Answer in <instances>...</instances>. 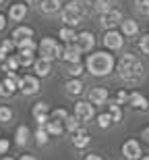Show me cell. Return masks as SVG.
I'll return each mask as SVG.
<instances>
[{"mask_svg":"<svg viewBox=\"0 0 149 160\" xmlns=\"http://www.w3.org/2000/svg\"><path fill=\"white\" fill-rule=\"evenodd\" d=\"M118 75L124 81L135 83L143 77V65L135 54H122V58L118 62Z\"/></svg>","mask_w":149,"mask_h":160,"instance_id":"obj_1","label":"cell"},{"mask_svg":"<svg viewBox=\"0 0 149 160\" xmlns=\"http://www.w3.org/2000/svg\"><path fill=\"white\" fill-rule=\"evenodd\" d=\"M114 69V56L108 52H95L89 54L87 58V71L95 77H104Z\"/></svg>","mask_w":149,"mask_h":160,"instance_id":"obj_2","label":"cell"},{"mask_svg":"<svg viewBox=\"0 0 149 160\" xmlns=\"http://www.w3.org/2000/svg\"><path fill=\"white\" fill-rule=\"evenodd\" d=\"M85 15H87V6H83V2L72 0V2H68V4L64 6V11H62V21H64L68 27H72V25L81 23Z\"/></svg>","mask_w":149,"mask_h":160,"instance_id":"obj_3","label":"cell"},{"mask_svg":"<svg viewBox=\"0 0 149 160\" xmlns=\"http://www.w3.org/2000/svg\"><path fill=\"white\" fill-rule=\"evenodd\" d=\"M40 52H42V58H48V60L62 56V50H60L58 42L52 40V38H44L40 42Z\"/></svg>","mask_w":149,"mask_h":160,"instance_id":"obj_4","label":"cell"},{"mask_svg":"<svg viewBox=\"0 0 149 160\" xmlns=\"http://www.w3.org/2000/svg\"><path fill=\"white\" fill-rule=\"evenodd\" d=\"M19 89H21L25 96L37 94V92H40V81H37V77H33V75H25V77L19 79Z\"/></svg>","mask_w":149,"mask_h":160,"instance_id":"obj_5","label":"cell"},{"mask_svg":"<svg viewBox=\"0 0 149 160\" xmlns=\"http://www.w3.org/2000/svg\"><path fill=\"white\" fill-rule=\"evenodd\" d=\"M19 89V77L15 71H8V77L4 81H0V96H12Z\"/></svg>","mask_w":149,"mask_h":160,"instance_id":"obj_6","label":"cell"},{"mask_svg":"<svg viewBox=\"0 0 149 160\" xmlns=\"http://www.w3.org/2000/svg\"><path fill=\"white\" fill-rule=\"evenodd\" d=\"M104 44H106L110 50H120V48L124 46V38H122V33L110 29L106 36H104Z\"/></svg>","mask_w":149,"mask_h":160,"instance_id":"obj_7","label":"cell"},{"mask_svg":"<svg viewBox=\"0 0 149 160\" xmlns=\"http://www.w3.org/2000/svg\"><path fill=\"white\" fill-rule=\"evenodd\" d=\"M81 48H79V44H75V42H71V44H66V48L62 50V58L66 60V62H81Z\"/></svg>","mask_w":149,"mask_h":160,"instance_id":"obj_8","label":"cell"},{"mask_svg":"<svg viewBox=\"0 0 149 160\" xmlns=\"http://www.w3.org/2000/svg\"><path fill=\"white\" fill-rule=\"evenodd\" d=\"M75 117L79 121H91L93 119V104H89V102H77L75 104Z\"/></svg>","mask_w":149,"mask_h":160,"instance_id":"obj_9","label":"cell"},{"mask_svg":"<svg viewBox=\"0 0 149 160\" xmlns=\"http://www.w3.org/2000/svg\"><path fill=\"white\" fill-rule=\"evenodd\" d=\"M122 21V12L120 11H108V12H101V25L106 27V29H112L116 25Z\"/></svg>","mask_w":149,"mask_h":160,"instance_id":"obj_10","label":"cell"},{"mask_svg":"<svg viewBox=\"0 0 149 160\" xmlns=\"http://www.w3.org/2000/svg\"><path fill=\"white\" fill-rule=\"evenodd\" d=\"M122 156H124V158H128V160L141 158V146H139V142H135V139L124 142V146H122Z\"/></svg>","mask_w":149,"mask_h":160,"instance_id":"obj_11","label":"cell"},{"mask_svg":"<svg viewBox=\"0 0 149 160\" xmlns=\"http://www.w3.org/2000/svg\"><path fill=\"white\" fill-rule=\"evenodd\" d=\"M77 44H79V48H81L83 52H89L91 48H93V44H95V38H93L91 31H83V33L77 36Z\"/></svg>","mask_w":149,"mask_h":160,"instance_id":"obj_12","label":"cell"},{"mask_svg":"<svg viewBox=\"0 0 149 160\" xmlns=\"http://www.w3.org/2000/svg\"><path fill=\"white\" fill-rule=\"evenodd\" d=\"M33 117H35V121H37L40 127H46V123H48V104H46V102L35 104V108H33Z\"/></svg>","mask_w":149,"mask_h":160,"instance_id":"obj_13","label":"cell"},{"mask_svg":"<svg viewBox=\"0 0 149 160\" xmlns=\"http://www.w3.org/2000/svg\"><path fill=\"white\" fill-rule=\"evenodd\" d=\"M89 102L91 104H106L108 102V89L106 88H93L89 92Z\"/></svg>","mask_w":149,"mask_h":160,"instance_id":"obj_14","label":"cell"},{"mask_svg":"<svg viewBox=\"0 0 149 160\" xmlns=\"http://www.w3.org/2000/svg\"><path fill=\"white\" fill-rule=\"evenodd\" d=\"M128 102H131L133 108H139V110H147L149 108V102L145 100V96L139 94V92H133V94L128 96Z\"/></svg>","mask_w":149,"mask_h":160,"instance_id":"obj_15","label":"cell"},{"mask_svg":"<svg viewBox=\"0 0 149 160\" xmlns=\"http://www.w3.org/2000/svg\"><path fill=\"white\" fill-rule=\"evenodd\" d=\"M11 38H12V42L17 44V42H21V40L33 38V29H31V27H25V25H21V27H17V29L11 33Z\"/></svg>","mask_w":149,"mask_h":160,"instance_id":"obj_16","label":"cell"},{"mask_svg":"<svg viewBox=\"0 0 149 160\" xmlns=\"http://www.w3.org/2000/svg\"><path fill=\"white\" fill-rule=\"evenodd\" d=\"M25 15H27V6L25 4H12L11 8H8V17H11L12 21H23Z\"/></svg>","mask_w":149,"mask_h":160,"instance_id":"obj_17","label":"cell"},{"mask_svg":"<svg viewBox=\"0 0 149 160\" xmlns=\"http://www.w3.org/2000/svg\"><path fill=\"white\" fill-rule=\"evenodd\" d=\"M33 67H35V73L40 75V77H46V75H50V69H52V65H50L48 58H37L35 62H33Z\"/></svg>","mask_w":149,"mask_h":160,"instance_id":"obj_18","label":"cell"},{"mask_svg":"<svg viewBox=\"0 0 149 160\" xmlns=\"http://www.w3.org/2000/svg\"><path fill=\"white\" fill-rule=\"evenodd\" d=\"M72 143H75V148H85L89 143V133L83 129H77L75 131V137H72Z\"/></svg>","mask_w":149,"mask_h":160,"instance_id":"obj_19","label":"cell"},{"mask_svg":"<svg viewBox=\"0 0 149 160\" xmlns=\"http://www.w3.org/2000/svg\"><path fill=\"white\" fill-rule=\"evenodd\" d=\"M46 131H48L50 135H60L62 133V121L58 119H48V123H46Z\"/></svg>","mask_w":149,"mask_h":160,"instance_id":"obj_20","label":"cell"},{"mask_svg":"<svg viewBox=\"0 0 149 160\" xmlns=\"http://www.w3.org/2000/svg\"><path fill=\"white\" fill-rule=\"evenodd\" d=\"M40 8H42V12H46V15H52V12H56L60 8V0H42Z\"/></svg>","mask_w":149,"mask_h":160,"instance_id":"obj_21","label":"cell"},{"mask_svg":"<svg viewBox=\"0 0 149 160\" xmlns=\"http://www.w3.org/2000/svg\"><path fill=\"white\" fill-rule=\"evenodd\" d=\"M15 142H17V146H25V143L29 142V127H25V125H21V127L17 129Z\"/></svg>","mask_w":149,"mask_h":160,"instance_id":"obj_22","label":"cell"},{"mask_svg":"<svg viewBox=\"0 0 149 160\" xmlns=\"http://www.w3.org/2000/svg\"><path fill=\"white\" fill-rule=\"evenodd\" d=\"M19 58V65L21 67H29L35 62V58H33V50H21V54L17 56Z\"/></svg>","mask_w":149,"mask_h":160,"instance_id":"obj_23","label":"cell"},{"mask_svg":"<svg viewBox=\"0 0 149 160\" xmlns=\"http://www.w3.org/2000/svg\"><path fill=\"white\" fill-rule=\"evenodd\" d=\"M137 31H139L137 21H133V19H126V21H122V33H124V36H135Z\"/></svg>","mask_w":149,"mask_h":160,"instance_id":"obj_24","label":"cell"},{"mask_svg":"<svg viewBox=\"0 0 149 160\" xmlns=\"http://www.w3.org/2000/svg\"><path fill=\"white\" fill-rule=\"evenodd\" d=\"M66 92L72 96H77L83 92V83H81V79H71V81L66 83Z\"/></svg>","mask_w":149,"mask_h":160,"instance_id":"obj_25","label":"cell"},{"mask_svg":"<svg viewBox=\"0 0 149 160\" xmlns=\"http://www.w3.org/2000/svg\"><path fill=\"white\" fill-rule=\"evenodd\" d=\"M60 38H62L66 44H71V42H77V33H75L71 27H62V29H60Z\"/></svg>","mask_w":149,"mask_h":160,"instance_id":"obj_26","label":"cell"},{"mask_svg":"<svg viewBox=\"0 0 149 160\" xmlns=\"http://www.w3.org/2000/svg\"><path fill=\"white\" fill-rule=\"evenodd\" d=\"M12 48H15V42L12 40H4L0 44V60H6V52H11Z\"/></svg>","mask_w":149,"mask_h":160,"instance_id":"obj_27","label":"cell"},{"mask_svg":"<svg viewBox=\"0 0 149 160\" xmlns=\"http://www.w3.org/2000/svg\"><path fill=\"white\" fill-rule=\"evenodd\" d=\"M110 114H112L114 123H120V121H122V110H120L118 102H112V104H110Z\"/></svg>","mask_w":149,"mask_h":160,"instance_id":"obj_28","label":"cell"},{"mask_svg":"<svg viewBox=\"0 0 149 160\" xmlns=\"http://www.w3.org/2000/svg\"><path fill=\"white\" fill-rule=\"evenodd\" d=\"M112 4H114V0H95V8H97L100 12L112 11Z\"/></svg>","mask_w":149,"mask_h":160,"instance_id":"obj_29","label":"cell"},{"mask_svg":"<svg viewBox=\"0 0 149 160\" xmlns=\"http://www.w3.org/2000/svg\"><path fill=\"white\" fill-rule=\"evenodd\" d=\"M15 46H17L19 50H35V42L31 40V38H27V40H21V42H17Z\"/></svg>","mask_w":149,"mask_h":160,"instance_id":"obj_30","label":"cell"},{"mask_svg":"<svg viewBox=\"0 0 149 160\" xmlns=\"http://www.w3.org/2000/svg\"><path fill=\"white\" fill-rule=\"evenodd\" d=\"M64 127L68 131H77L79 129V119H77V117H66V119H64Z\"/></svg>","mask_w":149,"mask_h":160,"instance_id":"obj_31","label":"cell"},{"mask_svg":"<svg viewBox=\"0 0 149 160\" xmlns=\"http://www.w3.org/2000/svg\"><path fill=\"white\" fill-rule=\"evenodd\" d=\"M12 119V110L8 106H0V123H8Z\"/></svg>","mask_w":149,"mask_h":160,"instance_id":"obj_32","label":"cell"},{"mask_svg":"<svg viewBox=\"0 0 149 160\" xmlns=\"http://www.w3.org/2000/svg\"><path fill=\"white\" fill-rule=\"evenodd\" d=\"M48 131L44 129V127H40V129H37V133H35V139H37V143H40V146H44V143L48 142Z\"/></svg>","mask_w":149,"mask_h":160,"instance_id":"obj_33","label":"cell"},{"mask_svg":"<svg viewBox=\"0 0 149 160\" xmlns=\"http://www.w3.org/2000/svg\"><path fill=\"white\" fill-rule=\"evenodd\" d=\"M68 73H71L72 77H79V75L83 73V65H81V62H71V67H68Z\"/></svg>","mask_w":149,"mask_h":160,"instance_id":"obj_34","label":"cell"},{"mask_svg":"<svg viewBox=\"0 0 149 160\" xmlns=\"http://www.w3.org/2000/svg\"><path fill=\"white\" fill-rule=\"evenodd\" d=\"M110 123H114V121H112V114H100V117H97V125H100V127H104V129H106V127H110Z\"/></svg>","mask_w":149,"mask_h":160,"instance_id":"obj_35","label":"cell"},{"mask_svg":"<svg viewBox=\"0 0 149 160\" xmlns=\"http://www.w3.org/2000/svg\"><path fill=\"white\" fill-rule=\"evenodd\" d=\"M19 69V58H6V62H4V71H17Z\"/></svg>","mask_w":149,"mask_h":160,"instance_id":"obj_36","label":"cell"},{"mask_svg":"<svg viewBox=\"0 0 149 160\" xmlns=\"http://www.w3.org/2000/svg\"><path fill=\"white\" fill-rule=\"evenodd\" d=\"M139 48H141V52L149 54V33L141 38V42H139Z\"/></svg>","mask_w":149,"mask_h":160,"instance_id":"obj_37","label":"cell"},{"mask_svg":"<svg viewBox=\"0 0 149 160\" xmlns=\"http://www.w3.org/2000/svg\"><path fill=\"white\" fill-rule=\"evenodd\" d=\"M141 12H149V0H135Z\"/></svg>","mask_w":149,"mask_h":160,"instance_id":"obj_38","label":"cell"},{"mask_svg":"<svg viewBox=\"0 0 149 160\" xmlns=\"http://www.w3.org/2000/svg\"><path fill=\"white\" fill-rule=\"evenodd\" d=\"M52 117H54V119H66L68 112H66L64 108H58V110H54V112H52Z\"/></svg>","mask_w":149,"mask_h":160,"instance_id":"obj_39","label":"cell"},{"mask_svg":"<svg viewBox=\"0 0 149 160\" xmlns=\"http://www.w3.org/2000/svg\"><path fill=\"white\" fill-rule=\"evenodd\" d=\"M126 100H128V94H126V92H118V94H116V102H118V104H124Z\"/></svg>","mask_w":149,"mask_h":160,"instance_id":"obj_40","label":"cell"},{"mask_svg":"<svg viewBox=\"0 0 149 160\" xmlns=\"http://www.w3.org/2000/svg\"><path fill=\"white\" fill-rule=\"evenodd\" d=\"M6 150H8V142L6 139H0V154H6Z\"/></svg>","mask_w":149,"mask_h":160,"instance_id":"obj_41","label":"cell"},{"mask_svg":"<svg viewBox=\"0 0 149 160\" xmlns=\"http://www.w3.org/2000/svg\"><path fill=\"white\" fill-rule=\"evenodd\" d=\"M141 137H143L145 142H149V127H145V129L141 131Z\"/></svg>","mask_w":149,"mask_h":160,"instance_id":"obj_42","label":"cell"},{"mask_svg":"<svg viewBox=\"0 0 149 160\" xmlns=\"http://www.w3.org/2000/svg\"><path fill=\"white\" fill-rule=\"evenodd\" d=\"M85 160H101V156H97V154H89V156H85Z\"/></svg>","mask_w":149,"mask_h":160,"instance_id":"obj_43","label":"cell"},{"mask_svg":"<svg viewBox=\"0 0 149 160\" xmlns=\"http://www.w3.org/2000/svg\"><path fill=\"white\" fill-rule=\"evenodd\" d=\"M19 160H35V158H33V156H31V154H23V156H21V158H19Z\"/></svg>","mask_w":149,"mask_h":160,"instance_id":"obj_44","label":"cell"},{"mask_svg":"<svg viewBox=\"0 0 149 160\" xmlns=\"http://www.w3.org/2000/svg\"><path fill=\"white\" fill-rule=\"evenodd\" d=\"M4 25H6V21H4V17H2V15H0V31L4 29Z\"/></svg>","mask_w":149,"mask_h":160,"instance_id":"obj_45","label":"cell"},{"mask_svg":"<svg viewBox=\"0 0 149 160\" xmlns=\"http://www.w3.org/2000/svg\"><path fill=\"white\" fill-rule=\"evenodd\" d=\"M27 2H29V4H37V2H40V0H27Z\"/></svg>","mask_w":149,"mask_h":160,"instance_id":"obj_46","label":"cell"},{"mask_svg":"<svg viewBox=\"0 0 149 160\" xmlns=\"http://www.w3.org/2000/svg\"><path fill=\"white\" fill-rule=\"evenodd\" d=\"M141 160H149V156H143V158H141Z\"/></svg>","mask_w":149,"mask_h":160,"instance_id":"obj_47","label":"cell"},{"mask_svg":"<svg viewBox=\"0 0 149 160\" xmlns=\"http://www.w3.org/2000/svg\"><path fill=\"white\" fill-rule=\"evenodd\" d=\"M2 160H12V158H8V156H6V158H2Z\"/></svg>","mask_w":149,"mask_h":160,"instance_id":"obj_48","label":"cell"},{"mask_svg":"<svg viewBox=\"0 0 149 160\" xmlns=\"http://www.w3.org/2000/svg\"><path fill=\"white\" fill-rule=\"evenodd\" d=\"M0 4H2V0H0Z\"/></svg>","mask_w":149,"mask_h":160,"instance_id":"obj_49","label":"cell"}]
</instances>
